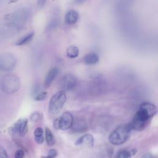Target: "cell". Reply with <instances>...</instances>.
<instances>
[{
  "label": "cell",
  "mask_w": 158,
  "mask_h": 158,
  "mask_svg": "<svg viewBox=\"0 0 158 158\" xmlns=\"http://www.w3.org/2000/svg\"><path fill=\"white\" fill-rule=\"evenodd\" d=\"M131 130L128 124L118 126L109 136V142L115 146L123 144L128 139Z\"/></svg>",
  "instance_id": "obj_1"
},
{
  "label": "cell",
  "mask_w": 158,
  "mask_h": 158,
  "mask_svg": "<svg viewBox=\"0 0 158 158\" xmlns=\"http://www.w3.org/2000/svg\"><path fill=\"white\" fill-rule=\"evenodd\" d=\"M20 86V80L14 74H7L2 78L1 81V89L7 94H13L17 92Z\"/></svg>",
  "instance_id": "obj_2"
},
{
  "label": "cell",
  "mask_w": 158,
  "mask_h": 158,
  "mask_svg": "<svg viewBox=\"0 0 158 158\" xmlns=\"http://www.w3.org/2000/svg\"><path fill=\"white\" fill-rule=\"evenodd\" d=\"M67 100V96L64 91L59 90L51 97L48 106L49 112L52 114L59 113Z\"/></svg>",
  "instance_id": "obj_3"
},
{
  "label": "cell",
  "mask_w": 158,
  "mask_h": 158,
  "mask_svg": "<svg viewBox=\"0 0 158 158\" xmlns=\"http://www.w3.org/2000/svg\"><path fill=\"white\" fill-rule=\"evenodd\" d=\"M150 118L143 112L139 110L136 112L131 122L128 124L131 130L141 131L148 124Z\"/></svg>",
  "instance_id": "obj_4"
},
{
  "label": "cell",
  "mask_w": 158,
  "mask_h": 158,
  "mask_svg": "<svg viewBox=\"0 0 158 158\" xmlns=\"http://www.w3.org/2000/svg\"><path fill=\"white\" fill-rule=\"evenodd\" d=\"M73 115L69 112H65L62 115L54 121L53 126L56 129L66 130L71 128L73 122Z\"/></svg>",
  "instance_id": "obj_5"
},
{
  "label": "cell",
  "mask_w": 158,
  "mask_h": 158,
  "mask_svg": "<svg viewBox=\"0 0 158 158\" xmlns=\"http://www.w3.org/2000/svg\"><path fill=\"white\" fill-rule=\"evenodd\" d=\"M17 63L15 57L10 53H4L0 55V70L7 71L14 68Z\"/></svg>",
  "instance_id": "obj_6"
},
{
  "label": "cell",
  "mask_w": 158,
  "mask_h": 158,
  "mask_svg": "<svg viewBox=\"0 0 158 158\" xmlns=\"http://www.w3.org/2000/svg\"><path fill=\"white\" fill-rule=\"evenodd\" d=\"M28 14L24 9L18 10L9 16L10 23L15 28H20L27 20Z\"/></svg>",
  "instance_id": "obj_7"
},
{
  "label": "cell",
  "mask_w": 158,
  "mask_h": 158,
  "mask_svg": "<svg viewBox=\"0 0 158 158\" xmlns=\"http://www.w3.org/2000/svg\"><path fill=\"white\" fill-rule=\"evenodd\" d=\"M77 80L76 77L70 73L64 75L59 81V86L62 91H69L73 89L77 85Z\"/></svg>",
  "instance_id": "obj_8"
},
{
  "label": "cell",
  "mask_w": 158,
  "mask_h": 158,
  "mask_svg": "<svg viewBox=\"0 0 158 158\" xmlns=\"http://www.w3.org/2000/svg\"><path fill=\"white\" fill-rule=\"evenodd\" d=\"M12 132L18 133L20 136H24L28 131V120L22 118L15 123L12 127Z\"/></svg>",
  "instance_id": "obj_9"
},
{
  "label": "cell",
  "mask_w": 158,
  "mask_h": 158,
  "mask_svg": "<svg viewBox=\"0 0 158 158\" xmlns=\"http://www.w3.org/2000/svg\"><path fill=\"white\" fill-rule=\"evenodd\" d=\"M139 110L146 114L150 118L157 113V107L156 106L149 102H142L139 106Z\"/></svg>",
  "instance_id": "obj_10"
},
{
  "label": "cell",
  "mask_w": 158,
  "mask_h": 158,
  "mask_svg": "<svg viewBox=\"0 0 158 158\" xmlns=\"http://www.w3.org/2000/svg\"><path fill=\"white\" fill-rule=\"evenodd\" d=\"M94 144V138L91 134H85L78 138L75 142L77 146L92 147Z\"/></svg>",
  "instance_id": "obj_11"
},
{
  "label": "cell",
  "mask_w": 158,
  "mask_h": 158,
  "mask_svg": "<svg viewBox=\"0 0 158 158\" xmlns=\"http://www.w3.org/2000/svg\"><path fill=\"white\" fill-rule=\"evenodd\" d=\"M58 73L59 70L56 67H53L49 70L44 81V86L45 88H49L51 85L52 83L57 77Z\"/></svg>",
  "instance_id": "obj_12"
},
{
  "label": "cell",
  "mask_w": 158,
  "mask_h": 158,
  "mask_svg": "<svg viewBox=\"0 0 158 158\" xmlns=\"http://www.w3.org/2000/svg\"><path fill=\"white\" fill-rule=\"evenodd\" d=\"M72 128L75 132H83L87 130L88 126L83 119L77 118L73 120Z\"/></svg>",
  "instance_id": "obj_13"
},
{
  "label": "cell",
  "mask_w": 158,
  "mask_h": 158,
  "mask_svg": "<svg viewBox=\"0 0 158 158\" xmlns=\"http://www.w3.org/2000/svg\"><path fill=\"white\" fill-rule=\"evenodd\" d=\"M78 19V12L73 10L71 9L67 12L65 15L64 20L65 22L68 25L75 24Z\"/></svg>",
  "instance_id": "obj_14"
},
{
  "label": "cell",
  "mask_w": 158,
  "mask_h": 158,
  "mask_svg": "<svg viewBox=\"0 0 158 158\" xmlns=\"http://www.w3.org/2000/svg\"><path fill=\"white\" fill-rule=\"evenodd\" d=\"M99 56L95 52H89L83 57V62L86 65H94L98 62Z\"/></svg>",
  "instance_id": "obj_15"
},
{
  "label": "cell",
  "mask_w": 158,
  "mask_h": 158,
  "mask_svg": "<svg viewBox=\"0 0 158 158\" xmlns=\"http://www.w3.org/2000/svg\"><path fill=\"white\" fill-rule=\"evenodd\" d=\"M136 152L135 149L128 150L125 149L119 150L115 156V158H130Z\"/></svg>",
  "instance_id": "obj_16"
},
{
  "label": "cell",
  "mask_w": 158,
  "mask_h": 158,
  "mask_svg": "<svg viewBox=\"0 0 158 158\" xmlns=\"http://www.w3.org/2000/svg\"><path fill=\"white\" fill-rule=\"evenodd\" d=\"M34 35H35L34 31H31V32L27 34L26 35H25L23 37H22L21 38H20L16 42L15 44L17 46H22V45H25V44L29 43L32 40V39L34 36Z\"/></svg>",
  "instance_id": "obj_17"
},
{
  "label": "cell",
  "mask_w": 158,
  "mask_h": 158,
  "mask_svg": "<svg viewBox=\"0 0 158 158\" xmlns=\"http://www.w3.org/2000/svg\"><path fill=\"white\" fill-rule=\"evenodd\" d=\"M35 141L38 144H42L44 141V137L43 135V130L41 127H37L33 133Z\"/></svg>",
  "instance_id": "obj_18"
},
{
  "label": "cell",
  "mask_w": 158,
  "mask_h": 158,
  "mask_svg": "<svg viewBox=\"0 0 158 158\" xmlns=\"http://www.w3.org/2000/svg\"><path fill=\"white\" fill-rule=\"evenodd\" d=\"M45 141L49 146H53L56 142V139L52 132L47 127L45 128Z\"/></svg>",
  "instance_id": "obj_19"
},
{
  "label": "cell",
  "mask_w": 158,
  "mask_h": 158,
  "mask_svg": "<svg viewBox=\"0 0 158 158\" xmlns=\"http://www.w3.org/2000/svg\"><path fill=\"white\" fill-rule=\"evenodd\" d=\"M79 54L78 48L74 45H71L69 46L66 49V55L70 59H74L78 57Z\"/></svg>",
  "instance_id": "obj_20"
},
{
  "label": "cell",
  "mask_w": 158,
  "mask_h": 158,
  "mask_svg": "<svg viewBox=\"0 0 158 158\" xmlns=\"http://www.w3.org/2000/svg\"><path fill=\"white\" fill-rule=\"evenodd\" d=\"M47 92L46 91H42L40 92L39 93H38L35 97H34V99L35 101H43L44 99H45L47 97Z\"/></svg>",
  "instance_id": "obj_21"
},
{
  "label": "cell",
  "mask_w": 158,
  "mask_h": 158,
  "mask_svg": "<svg viewBox=\"0 0 158 158\" xmlns=\"http://www.w3.org/2000/svg\"><path fill=\"white\" fill-rule=\"evenodd\" d=\"M57 155V152L54 149H51L49 151L46 156H43L41 158H55Z\"/></svg>",
  "instance_id": "obj_22"
},
{
  "label": "cell",
  "mask_w": 158,
  "mask_h": 158,
  "mask_svg": "<svg viewBox=\"0 0 158 158\" xmlns=\"http://www.w3.org/2000/svg\"><path fill=\"white\" fill-rule=\"evenodd\" d=\"M40 113L38 112H35L34 113H33L31 115H30V120L33 122H37L38 120H40Z\"/></svg>",
  "instance_id": "obj_23"
},
{
  "label": "cell",
  "mask_w": 158,
  "mask_h": 158,
  "mask_svg": "<svg viewBox=\"0 0 158 158\" xmlns=\"http://www.w3.org/2000/svg\"><path fill=\"white\" fill-rule=\"evenodd\" d=\"M25 156V152L22 149L17 150L14 155L15 158H23Z\"/></svg>",
  "instance_id": "obj_24"
},
{
  "label": "cell",
  "mask_w": 158,
  "mask_h": 158,
  "mask_svg": "<svg viewBox=\"0 0 158 158\" xmlns=\"http://www.w3.org/2000/svg\"><path fill=\"white\" fill-rule=\"evenodd\" d=\"M141 158H156L152 154H150V153H147L146 154H144V156H143V157Z\"/></svg>",
  "instance_id": "obj_25"
},
{
  "label": "cell",
  "mask_w": 158,
  "mask_h": 158,
  "mask_svg": "<svg viewBox=\"0 0 158 158\" xmlns=\"http://www.w3.org/2000/svg\"><path fill=\"white\" fill-rule=\"evenodd\" d=\"M45 2H46L45 1H38V4L39 6H40V7L43 6L44 5Z\"/></svg>",
  "instance_id": "obj_26"
}]
</instances>
